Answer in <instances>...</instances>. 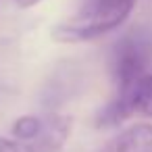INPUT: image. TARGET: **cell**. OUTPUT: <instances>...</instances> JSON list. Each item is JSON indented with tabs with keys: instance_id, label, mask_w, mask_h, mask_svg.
I'll use <instances>...</instances> for the list:
<instances>
[{
	"instance_id": "6da1fadb",
	"label": "cell",
	"mask_w": 152,
	"mask_h": 152,
	"mask_svg": "<svg viewBox=\"0 0 152 152\" xmlns=\"http://www.w3.org/2000/svg\"><path fill=\"white\" fill-rule=\"evenodd\" d=\"M135 2L137 0H96L90 13L56 25L52 29V40L63 44H77L115 31L127 21Z\"/></svg>"
},
{
	"instance_id": "7a4b0ae2",
	"label": "cell",
	"mask_w": 152,
	"mask_h": 152,
	"mask_svg": "<svg viewBox=\"0 0 152 152\" xmlns=\"http://www.w3.org/2000/svg\"><path fill=\"white\" fill-rule=\"evenodd\" d=\"M150 50V42L137 34H129L117 42L113 50V79L117 83V92L127 90L148 73Z\"/></svg>"
},
{
	"instance_id": "3957f363",
	"label": "cell",
	"mask_w": 152,
	"mask_h": 152,
	"mask_svg": "<svg viewBox=\"0 0 152 152\" xmlns=\"http://www.w3.org/2000/svg\"><path fill=\"white\" fill-rule=\"evenodd\" d=\"M71 129L73 119L69 115H50L48 119H42L40 133L27 142H21V148L23 152H61Z\"/></svg>"
},
{
	"instance_id": "277c9868",
	"label": "cell",
	"mask_w": 152,
	"mask_h": 152,
	"mask_svg": "<svg viewBox=\"0 0 152 152\" xmlns=\"http://www.w3.org/2000/svg\"><path fill=\"white\" fill-rule=\"evenodd\" d=\"M102 152H152V123H135L123 129Z\"/></svg>"
},
{
	"instance_id": "5b68a950",
	"label": "cell",
	"mask_w": 152,
	"mask_h": 152,
	"mask_svg": "<svg viewBox=\"0 0 152 152\" xmlns=\"http://www.w3.org/2000/svg\"><path fill=\"white\" fill-rule=\"evenodd\" d=\"M117 98L123 102L129 117H152V73H144L133 86L117 92Z\"/></svg>"
},
{
	"instance_id": "8992f818",
	"label": "cell",
	"mask_w": 152,
	"mask_h": 152,
	"mask_svg": "<svg viewBox=\"0 0 152 152\" xmlns=\"http://www.w3.org/2000/svg\"><path fill=\"white\" fill-rule=\"evenodd\" d=\"M42 129V119L36 117V115H23L19 119H15L11 131L15 135V140H21V142H27L31 137H36Z\"/></svg>"
},
{
	"instance_id": "52a82bcc",
	"label": "cell",
	"mask_w": 152,
	"mask_h": 152,
	"mask_svg": "<svg viewBox=\"0 0 152 152\" xmlns=\"http://www.w3.org/2000/svg\"><path fill=\"white\" fill-rule=\"evenodd\" d=\"M0 152H23V148H21L19 140H11V137L0 135Z\"/></svg>"
},
{
	"instance_id": "ba28073f",
	"label": "cell",
	"mask_w": 152,
	"mask_h": 152,
	"mask_svg": "<svg viewBox=\"0 0 152 152\" xmlns=\"http://www.w3.org/2000/svg\"><path fill=\"white\" fill-rule=\"evenodd\" d=\"M15 2H17V7H19V9H31V7L40 4L42 0H15Z\"/></svg>"
}]
</instances>
